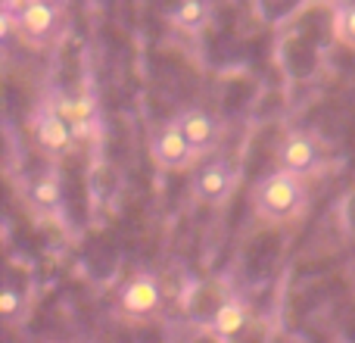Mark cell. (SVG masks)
I'll use <instances>...</instances> for the list:
<instances>
[{
  "instance_id": "cell-1",
  "label": "cell",
  "mask_w": 355,
  "mask_h": 343,
  "mask_svg": "<svg viewBox=\"0 0 355 343\" xmlns=\"http://www.w3.org/2000/svg\"><path fill=\"white\" fill-rule=\"evenodd\" d=\"M250 206L262 225L284 228L300 221L309 212V178L284 169H271L252 184Z\"/></svg>"
},
{
  "instance_id": "cell-2",
  "label": "cell",
  "mask_w": 355,
  "mask_h": 343,
  "mask_svg": "<svg viewBox=\"0 0 355 343\" xmlns=\"http://www.w3.org/2000/svg\"><path fill=\"white\" fill-rule=\"evenodd\" d=\"M28 131H31V141H35L37 153H41L47 162L66 160V156L75 150V144H78L72 125L56 112V106L50 103L47 97H44L41 103H35V110H31Z\"/></svg>"
},
{
  "instance_id": "cell-3",
  "label": "cell",
  "mask_w": 355,
  "mask_h": 343,
  "mask_svg": "<svg viewBox=\"0 0 355 343\" xmlns=\"http://www.w3.org/2000/svg\"><path fill=\"white\" fill-rule=\"evenodd\" d=\"M166 306V290L156 271H135L128 281L119 287L116 309L122 319L131 321H150Z\"/></svg>"
},
{
  "instance_id": "cell-4",
  "label": "cell",
  "mask_w": 355,
  "mask_h": 343,
  "mask_svg": "<svg viewBox=\"0 0 355 343\" xmlns=\"http://www.w3.org/2000/svg\"><path fill=\"white\" fill-rule=\"evenodd\" d=\"M275 166L284 172H293L302 178H318L324 172V150H321L318 137L306 128H290L275 147Z\"/></svg>"
},
{
  "instance_id": "cell-5",
  "label": "cell",
  "mask_w": 355,
  "mask_h": 343,
  "mask_svg": "<svg viewBox=\"0 0 355 343\" xmlns=\"http://www.w3.org/2000/svg\"><path fill=\"white\" fill-rule=\"evenodd\" d=\"M150 160L162 172H190L200 166L202 156L184 137V131L178 128L175 119H166V122L150 128Z\"/></svg>"
},
{
  "instance_id": "cell-6",
  "label": "cell",
  "mask_w": 355,
  "mask_h": 343,
  "mask_svg": "<svg viewBox=\"0 0 355 343\" xmlns=\"http://www.w3.org/2000/svg\"><path fill=\"white\" fill-rule=\"evenodd\" d=\"M240 184V169L231 160H209L190 178V194L202 206H225Z\"/></svg>"
},
{
  "instance_id": "cell-7",
  "label": "cell",
  "mask_w": 355,
  "mask_h": 343,
  "mask_svg": "<svg viewBox=\"0 0 355 343\" xmlns=\"http://www.w3.org/2000/svg\"><path fill=\"white\" fill-rule=\"evenodd\" d=\"M16 22V35L22 44L28 47H50V44L60 37L62 31V10L60 6H50V3H41V0H31L19 16H12Z\"/></svg>"
},
{
  "instance_id": "cell-8",
  "label": "cell",
  "mask_w": 355,
  "mask_h": 343,
  "mask_svg": "<svg viewBox=\"0 0 355 343\" xmlns=\"http://www.w3.org/2000/svg\"><path fill=\"white\" fill-rule=\"evenodd\" d=\"M47 100L56 106L62 119L72 125L75 137L87 141L100 131V106L94 94H66V91H50Z\"/></svg>"
},
{
  "instance_id": "cell-9",
  "label": "cell",
  "mask_w": 355,
  "mask_h": 343,
  "mask_svg": "<svg viewBox=\"0 0 355 343\" xmlns=\"http://www.w3.org/2000/svg\"><path fill=\"white\" fill-rule=\"evenodd\" d=\"M172 119L178 122V128L184 131V137L193 144V150L200 156H209L215 147H218L221 125L215 122V116L206 112L202 106H184V110H178Z\"/></svg>"
},
{
  "instance_id": "cell-10",
  "label": "cell",
  "mask_w": 355,
  "mask_h": 343,
  "mask_svg": "<svg viewBox=\"0 0 355 343\" xmlns=\"http://www.w3.org/2000/svg\"><path fill=\"white\" fill-rule=\"evenodd\" d=\"M246 325H250V306L240 296H225L209 315V331L221 343L237 340L246 331Z\"/></svg>"
},
{
  "instance_id": "cell-11",
  "label": "cell",
  "mask_w": 355,
  "mask_h": 343,
  "mask_svg": "<svg viewBox=\"0 0 355 343\" xmlns=\"http://www.w3.org/2000/svg\"><path fill=\"white\" fill-rule=\"evenodd\" d=\"M28 203L35 212L41 215H53L62 206V181H60V169L56 162H50L47 169H41L37 175H31L28 181Z\"/></svg>"
},
{
  "instance_id": "cell-12",
  "label": "cell",
  "mask_w": 355,
  "mask_h": 343,
  "mask_svg": "<svg viewBox=\"0 0 355 343\" xmlns=\"http://www.w3.org/2000/svg\"><path fill=\"white\" fill-rule=\"evenodd\" d=\"M209 12H212L209 0H178V6L168 12V22L184 35H200L209 22Z\"/></svg>"
},
{
  "instance_id": "cell-13",
  "label": "cell",
  "mask_w": 355,
  "mask_h": 343,
  "mask_svg": "<svg viewBox=\"0 0 355 343\" xmlns=\"http://www.w3.org/2000/svg\"><path fill=\"white\" fill-rule=\"evenodd\" d=\"M334 35L343 47L355 50V0H337L334 3Z\"/></svg>"
},
{
  "instance_id": "cell-14",
  "label": "cell",
  "mask_w": 355,
  "mask_h": 343,
  "mask_svg": "<svg viewBox=\"0 0 355 343\" xmlns=\"http://www.w3.org/2000/svg\"><path fill=\"white\" fill-rule=\"evenodd\" d=\"M19 309H25V296L19 294L16 287H10V284H6L3 287V294H0V315H3L6 321H16V315H19Z\"/></svg>"
},
{
  "instance_id": "cell-15",
  "label": "cell",
  "mask_w": 355,
  "mask_h": 343,
  "mask_svg": "<svg viewBox=\"0 0 355 343\" xmlns=\"http://www.w3.org/2000/svg\"><path fill=\"white\" fill-rule=\"evenodd\" d=\"M41 3H50V6H60V10H66L69 0H41Z\"/></svg>"
},
{
  "instance_id": "cell-16",
  "label": "cell",
  "mask_w": 355,
  "mask_h": 343,
  "mask_svg": "<svg viewBox=\"0 0 355 343\" xmlns=\"http://www.w3.org/2000/svg\"><path fill=\"white\" fill-rule=\"evenodd\" d=\"M41 343H60V340H41Z\"/></svg>"
},
{
  "instance_id": "cell-17",
  "label": "cell",
  "mask_w": 355,
  "mask_h": 343,
  "mask_svg": "<svg viewBox=\"0 0 355 343\" xmlns=\"http://www.w3.org/2000/svg\"><path fill=\"white\" fill-rule=\"evenodd\" d=\"M85 343H97V340H85Z\"/></svg>"
}]
</instances>
